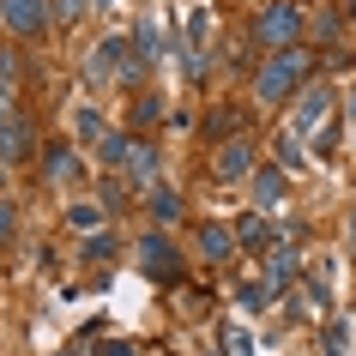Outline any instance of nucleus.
Returning <instances> with one entry per match:
<instances>
[{"label": "nucleus", "mask_w": 356, "mask_h": 356, "mask_svg": "<svg viewBox=\"0 0 356 356\" xmlns=\"http://www.w3.org/2000/svg\"><path fill=\"white\" fill-rule=\"evenodd\" d=\"M109 254H115V236H103V229L85 236V260H109Z\"/></svg>", "instance_id": "4be33fe9"}, {"label": "nucleus", "mask_w": 356, "mask_h": 356, "mask_svg": "<svg viewBox=\"0 0 356 356\" xmlns=\"http://www.w3.org/2000/svg\"><path fill=\"white\" fill-rule=\"evenodd\" d=\"M103 356H139V350H133L127 338H109V344H103Z\"/></svg>", "instance_id": "393cba45"}, {"label": "nucleus", "mask_w": 356, "mask_h": 356, "mask_svg": "<svg viewBox=\"0 0 356 356\" xmlns=\"http://www.w3.org/2000/svg\"><path fill=\"white\" fill-rule=\"evenodd\" d=\"M67 224H73V229H91V236H97V224H103V206H73V211H67Z\"/></svg>", "instance_id": "aec40b11"}, {"label": "nucleus", "mask_w": 356, "mask_h": 356, "mask_svg": "<svg viewBox=\"0 0 356 356\" xmlns=\"http://www.w3.org/2000/svg\"><path fill=\"white\" fill-rule=\"evenodd\" d=\"M248 193H254V211H260V218H266V211H278L284 193H290V169H278V163L254 169V175H248Z\"/></svg>", "instance_id": "6e6552de"}, {"label": "nucleus", "mask_w": 356, "mask_h": 356, "mask_svg": "<svg viewBox=\"0 0 356 356\" xmlns=\"http://www.w3.org/2000/svg\"><path fill=\"white\" fill-rule=\"evenodd\" d=\"M350 121H356V91H350Z\"/></svg>", "instance_id": "c85d7f7f"}, {"label": "nucleus", "mask_w": 356, "mask_h": 356, "mask_svg": "<svg viewBox=\"0 0 356 356\" xmlns=\"http://www.w3.org/2000/svg\"><path fill=\"white\" fill-rule=\"evenodd\" d=\"M13 236H19V211L13 200H0V248H13Z\"/></svg>", "instance_id": "412c9836"}, {"label": "nucleus", "mask_w": 356, "mask_h": 356, "mask_svg": "<svg viewBox=\"0 0 356 356\" xmlns=\"http://www.w3.org/2000/svg\"><path fill=\"white\" fill-rule=\"evenodd\" d=\"M211 169H218V181H242V175H254V169H260V163H254V139H248V133H242V139H224Z\"/></svg>", "instance_id": "1a4fd4ad"}, {"label": "nucleus", "mask_w": 356, "mask_h": 356, "mask_svg": "<svg viewBox=\"0 0 356 356\" xmlns=\"http://www.w3.org/2000/svg\"><path fill=\"white\" fill-rule=\"evenodd\" d=\"M344 13H350V19H356V0H344Z\"/></svg>", "instance_id": "cd10ccee"}, {"label": "nucleus", "mask_w": 356, "mask_h": 356, "mask_svg": "<svg viewBox=\"0 0 356 356\" xmlns=\"http://www.w3.org/2000/svg\"><path fill=\"white\" fill-rule=\"evenodd\" d=\"M121 175H127V188H157V151L139 139V151H133V163L121 169Z\"/></svg>", "instance_id": "2eb2a0df"}, {"label": "nucleus", "mask_w": 356, "mask_h": 356, "mask_svg": "<svg viewBox=\"0 0 356 356\" xmlns=\"http://www.w3.org/2000/svg\"><path fill=\"white\" fill-rule=\"evenodd\" d=\"M139 266H145L151 278H163V284H175V278H181V254L169 248V236H163V229H151L145 242H139Z\"/></svg>", "instance_id": "423d86ee"}, {"label": "nucleus", "mask_w": 356, "mask_h": 356, "mask_svg": "<svg viewBox=\"0 0 356 356\" xmlns=\"http://www.w3.org/2000/svg\"><path fill=\"white\" fill-rule=\"evenodd\" d=\"M332 85H308L302 91V109H296V121H290V139H302V133H320V121H332Z\"/></svg>", "instance_id": "0eeeda50"}, {"label": "nucleus", "mask_w": 356, "mask_h": 356, "mask_svg": "<svg viewBox=\"0 0 356 356\" xmlns=\"http://www.w3.org/2000/svg\"><path fill=\"white\" fill-rule=\"evenodd\" d=\"M49 181H60V188H73V181H85V163H79V151L73 145H49Z\"/></svg>", "instance_id": "9b49d317"}, {"label": "nucleus", "mask_w": 356, "mask_h": 356, "mask_svg": "<svg viewBox=\"0 0 356 356\" xmlns=\"http://www.w3.org/2000/svg\"><path fill=\"white\" fill-rule=\"evenodd\" d=\"M151 218H157V224H175V218H181V193L175 188H151Z\"/></svg>", "instance_id": "f3484780"}, {"label": "nucleus", "mask_w": 356, "mask_h": 356, "mask_svg": "<svg viewBox=\"0 0 356 356\" xmlns=\"http://www.w3.org/2000/svg\"><path fill=\"white\" fill-rule=\"evenodd\" d=\"M13 97H19V55L0 49V103H13Z\"/></svg>", "instance_id": "a211bd4d"}, {"label": "nucleus", "mask_w": 356, "mask_h": 356, "mask_svg": "<svg viewBox=\"0 0 356 356\" xmlns=\"http://www.w3.org/2000/svg\"><path fill=\"white\" fill-rule=\"evenodd\" d=\"M290 278H296V248H272V254H266V290H272V296H284V290H290Z\"/></svg>", "instance_id": "ddd939ff"}, {"label": "nucleus", "mask_w": 356, "mask_h": 356, "mask_svg": "<svg viewBox=\"0 0 356 356\" xmlns=\"http://www.w3.org/2000/svg\"><path fill=\"white\" fill-rule=\"evenodd\" d=\"M157 103H163V97H151V91H145V97H139V109H133V115H139V121H157V115H163V109H157Z\"/></svg>", "instance_id": "b1692460"}, {"label": "nucleus", "mask_w": 356, "mask_h": 356, "mask_svg": "<svg viewBox=\"0 0 356 356\" xmlns=\"http://www.w3.org/2000/svg\"><path fill=\"white\" fill-rule=\"evenodd\" d=\"M332 145H338V121H326V127L314 133V151H320V157H332Z\"/></svg>", "instance_id": "5701e85b"}, {"label": "nucleus", "mask_w": 356, "mask_h": 356, "mask_svg": "<svg viewBox=\"0 0 356 356\" xmlns=\"http://www.w3.org/2000/svg\"><path fill=\"white\" fill-rule=\"evenodd\" d=\"M350 248H356V211H350Z\"/></svg>", "instance_id": "bb28decb"}, {"label": "nucleus", "mask_w": 356, "mask_h": 356, "mask_svg": "<svg viewBox=\"0 0 356 356\" xmlns=\"http://www.w3.org/2000/svg\"><path fill=\"white\" fill-rule=\"evenodd\" d=\"M229 356H248V338H242V332L229 338Z\"/></svg>", "instance_id": "a878e982"}, {"label": "nucleus", "mask_w": 356, "mask_h": 356, "mask_svg": "<svg viewBox=\"0 0 356 356\" xmlns=\"http://www.w3.org/2000/svg\"><path fill=\"white\" fill-rule=\"evenodd\" d=\"M0 24H6V31H13V37H42V31H49V0H0Z\"/></svg>", "instance_id": "39448f33"}, {"label": "nucleus", "mask_w": 356, "mask_h": 356, "mask_svg": "<svg viewBox=\"0 0 356 356\" xmlns=\"http://www.w3.org/2000/svg\"><path fill=\"white\" fill-rule=\"evenodd\" d=\"M97 6H115V0H97Z\"/></svg>", "instance_id": "c756f323"}, {"label": "nucleus", "mask_w": 356, "mask_h": 356, "mask_svg": "<svg viewBox=\"0 0 356 356\" xmlns=\"http://www.w3.org/2000/svg\"><path fill=\"white\" fill-rule=\"evenodd\" d=\"M133 151H139L133 133H103V139H97V163H103V169H127Z\"/></svg>", "instance_id": "f8f14e48"}, {"label": "nucleus", "mask_w": 356, "mask_h": 356, "mask_svg": "<svg viewBox=\"0 0 356 356\" xmlns=\"http://www.w3.org/2000/svg\"><path fill=\"white\" fill-rule=\"evenodd\" d=\"M193 248H200L211 266H224L229 254H236V229H229V224H200V229H193Z\"/></svg>", "instance_id": "9d476101"}, {"label": "nucleus", "mask_w": 356, "mask_h": 356, "mask_svg": "<svg viewBox=\"0 0 356 356\" xmlns=\"http://www.w3.org/2000/svg\"><path fill=\"white\" fill-rule=\"evenodd\" d=\"M236 242H242V248H260V254H272V248H278V236H272V224H266L260 211H248L242 224H236Z\"/></svg>", "instance_id": "4468645a"}, {"label": "nucleus", "mask_w": 356, "mask_h": 356, "mask_svg": "<svg viewBox=\"0 0 356 356\" xmlns=\"http://www.w3.org/2000/svg\"><path fill=\"white\" fill-rule=\"evenodd\" d=\"M67 121H73V139H79V145H97V139L109 133V127H103V115H97L91 103H73V115H67Z\"/></svg>", "instance_id": "dca6fc26"}, {"label": "nucleus", "mask_w": 356, "mask_h": 356, "mask_svg": "<svg viewBox=\"0 0 356 356\" xmlns=\"http://www.w3.org/2000/svg\"><path fill=\"white\" fill-rule=\"evenodd\" d=\"M85 73H91V79H121V85L133 79V85H139V79H145V60H139V49H133L127 37H103Z\"/></svg>", "instance_id": "7ed1b4c3"}, {"label": "nucleus", "mask_w": 356, "mask_h": 356, "mask_svg": "<svg viewBox=\"0 0 356 356\" xmlns=\"http://www.w3.org/2000/svg\"><path fill=\"white\" fill-rule=\"evenodd\" d=\"M91 6H97V0H49V19H55V24H79Z\"/></svg>", "instance_id": "6ab92c4d"}, {"label": "nucleus", "mask_w": 356, "mask_h": 356, "mask_svg": "<svg viewBox=\"0 0 356 356\" xmlns=\"http://www.w3.org/2000/svg\"><path fill=\"white\" fill-rule=\"evenodd\" d=\"M254 37L278 55V49H296L302 37V13H296V0H266L260 13H254Z\"/></svg>", "instance_id": "f03ea898"}, {"label": "nucleus", "mask_w": 356, "mask_h": 356, "mask_svg": "<svg viewBox=\"0 0 356 356\" xmlns=\"http://www.w3.org/2000/svg\"><path fill=\"white\" fill-rule=\"evenodd\" d=\"M302 85H308V55H302V49H278V55H266L260 73H254V97H260V103H290Z\"/></svg>", "instance_id": "f257e3e1"}, {"label": "nucleus", "mask_w": 356, "mask_h": 356, "mask_svg": "<svg viewBox=\"0 0 356 356\" xmlns=\"http://www.w3.org/2000/svg\"><path fill=\"white\" fill-rule=\"evenodd\" d=\"M37 151V127H31V115H19L13 103H0V163H19Z\"/></svg>", "instance_id": "20e7f679"}]
</instances>
